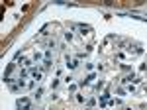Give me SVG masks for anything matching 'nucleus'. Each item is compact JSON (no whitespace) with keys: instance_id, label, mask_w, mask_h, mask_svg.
Masks as SVG:
<instances>
[{"instance_id":"obj_1","label":"nucleus","mask_w":147,"mask_h":110,"mask_svg":"<svg viewBox=\"0 0 147 110\" xmlns=\"http://www.w3.org/2000/svg\"><path fill=\"white\" fill-rule=\"evenodd\" d=\"M16 106H18V110H30V100L26 98V96H22L16 102Z\"/></svg>"},{"instance_id":"obj_2","label":"nucleus","mask_w":147,"mask_h":110,"mask_svg":"<svg viewBox=\"0 0 147 110\" xmlns=\"http://www.w3.org/2000/svg\"><path fill=\"white\" fill-rule=\"evenodd\" d=\"M77 65H79V61H77V59H69V67H71V69H75Z\"/></svg>"}]
</instances>
